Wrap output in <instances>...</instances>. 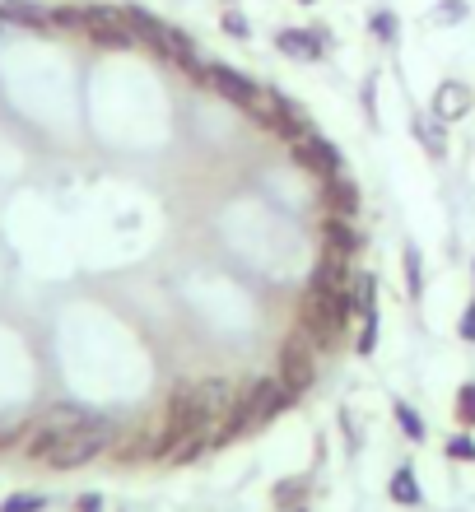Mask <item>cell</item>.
Masks as SVG:
<instances>
[{"label": "cell", "mask_w": 475, "mask_h": 512, "mask_svg": "<svg viewBox=\"0 0 475 512\" xmlns=\"http://www.w3.org/2000/svg\"><path fill=\"white\" fill-rule=\"evenodd\" d=\"M294 159H299V168H308V173L317 177H336L345 163H340V149L331 145V140H322L317 131H303L299 140H294Z\"/></svg>", "instance_id": "8992f818"}, {"label": "cell", "mask_w": 475, "mask_h": 512, "mask_svg": "<svg viewBox=\"0 0 475 512\" xmlns=\"http://www.w3.org/2000/svg\"><path fill=\"white\" fill-rule=\"evenodd\" d=\"M392 503H401V508H420V503H424V489H420V480H415V471H410V466H396V475H392Z\"/></svg>", "instance_id": "2e32d148"}, {"label": "cell", "mask_w": 475, "mask_h": 512, "mask_svg": "<svg viewBox=\"0 0 475 512\" xmlns=\"http://www.w3.org/2000/svg\"><path fill=\"white\" fill-rule=\"evenodd\" d=\"M289 512H308V508H303V503H299V508H289Z\"/></svg>", "instance_id": "d6a6232c"}, {"label": "cell", "mask_w": 475, "mask_h": 512, "mask_svg": "<svg viewBox=\"0 0 475 512\" xmlns=\"http://www.w3.org/2000/svg\"><path fill=\"white\" fill-rule=\"evenodd\" d=\"M89 410L84 405H52L47 415L38 419V438H56V433H70V429H80V424H89Z\"/></svg>", "instance_id": "8fae6325"}, {"label": "cell", "mask_w": 475, "mask_h": 512, "mask_svg": "<svg viewBox=\"0 0 475 512\" xmlns=\"http://www.w3.org/2000/svg\"><path fill=\"white\" fill-rule=\"evenodd\" d=\"M373 345H378V312H373V317H364V331H359V354H373Z\"/></svg>", "instance_id": "4316f807"}, {"label": "cell", "mask_w": 475, "mask_h": 512, "mask_svg": "<svg viewBox=\"0 0 475 512\" xmlns=\"http://www.w3.org/2000/svg\"><path fill=\"white\" fill-rule=\"evenodd\" d=\"M52 19L56 24H66V28H84V10H56Z\"/></svg>", "instance_id": "f546056e"}, {"label": "cell", "mask_w": 475, "mask_h": 512, "mask_svg": "<svg viewBox=\"0 0 475 512\" xmlns=\"http://www.w3.org/2000/svg\"><path fill=\"white\" fill-rule=\"evenodd\" d=\"M443 126L448 122H438V117H415V122H410L415 140L429 149V159H443V154H448V135H443Z\"/></svg>", "instance_id": "9a60e30c"}, {"label": "cell", "mask_w": 475, "mask_h": 512, "mask_svg": "<svg viewBox=\"0 0 475 512\" xmlns=\"http://www.w3.org/2000/svg\"><path fill=\"white\" fill-rule=\"evenodd\" d=\"M396 424H401V433H406V438H415V443H424V433H429V429H424V415L410 401H396Z\"/></svg>", "instance_id": "ffe728a7"}, {"label": "cell", "mask_w": 475, "mask_h": 512, "mask_svg": "<svg viewBox=\"0 0 475 512\" xmlns=\"http://www.w3.org/2000/svg\"><path fill=\"white\" fill-rule=\"evenodd\" d=\"M289 401H294V391L285 387V378H261V382H252V391H243V401H238L233 419L224 424V433H219V443H224V438H238V433L261 429V424L280 415Z\"/></svg>", "instance_id": "7a4b0ae2"}, {"label": "cell", "mask_w": 475, "mask_h": 512, "mask_svg": "<svg viewBox=\"0 0 475 512\" xmlns=\"http://www.w3.org/2000/svg\"><path fill=\"white\" fill-rule=\"evenodd\" d=\"M84 33L103 47H131L136 42V28L126 24V10H108V5L84 10Z\"/></svg>", "instance_id": "5b68a950"}, {"label": "cell", "mask_w": 475, "mask_h": 512, "mask_svg": "<svg viewBox=\"0 0 475 512\" xmlns=\"http://www.w3.org/2000/svg\"><path fill=\"white\" fill-rule=\"evenodd\" d=\"M126 24L136 28V38H145L154 47L159 56H168L173 66H182V70H201V56H196V42L182 33V28H173V24H163V19H154V14H145L140 5H131L126 10Z\"/></svg>", "instance_id": "3957f363"}, {"label": "cell", "mask_w": 475, "mask_h": 512, "mask_svg": "<svg viewBox=\"0 0 475 512\" xmlns=\"http://www.w3.org/2000/svg\"><path fill=\"white\" fill-rule=\"evenodd\" d=\"M275 47L294 61H322V33H303V28H285L275 33Z\"/></svg>", "instance_id": "7c38bea8"}, {"label": "cell", "mask_w": 475, "mask_h": 512, "mask_svg": "<svg viewBox=\"0 0 475 512\" xmlns=\"http://www.w3.org/2000/svg\"><path fill=\"white\" fill-rule=\"evenodd\" d=\"M331 182V191H326V201H331V215H354L359 210V191H354V182H345V177H326Z\"/></svg>", "instance_id": "ac0fdd59"}, {"label": "cell", "mask_w": 475, "mask_h": 512, "mask_svg": "<svg viewBox=\"0 0 475 512\" xmlns=\"http://www.w3.org/2000/svg\"><path fill=\"white\" fill-rule=\"evenodd\" d=\"M42 508H47L42 494H14V499L0 503V512H42Z\"/></svg>", "instance_id": "603a6c76"}, {"label": "cell", "mask_w": 475, "mask_h": 512, "mask_svg": "<svg viewBox=\"0 0 475 512\" xmlns=\"http://www.w3.org/2000/svg\"><path fill=\"white\" fill-rule=\"evenodd\" d=\"M448 457L452 461H475V443L466 438V433H457V438H448Z\"/></svg>", "instance_id": "484cf974"}, {"label": "cell", "mask_w": 475, "mask_h": 512, "mask_svg": "<svg viewBox=\"0 0 475 512\" xmlns=\"http://www.w3.org/2000/svg\"><path fill=\"white\" fill-rule=\"evenodd\" d=\"M350 284H354V275H350V266H345V256L326 252L322 266L313 270V289H326V294H350Z\"/></svg>", "instance_id": "30bf717a"}, {"label": "cell", "mask_w": 475, "mask_h": 512, "mask_svg": "<svg viewBox=\"0 0 475 512\" xmlns=\"http://www.w3.org/2000/svg\"><path fill=\"white\" fill-rule=\"evenodd\" d=\"M322 238H326V252H336V256H345L350 261L354 252H359V233L350 229V215H331L326 219V229H322Z\"/></svg>", "instance_id": "4fadbf2b"}, {"label": "cell", "mask_w": 475, "mask_h": 512, "mask_svg": "<svg viewBox=\"0 0 475 512\" xmlns=\"http://www.w3.org/2000/svg\"><path fill=\"white\" fill-rule=\"evenodd\" d=\"M0 19L24 24V28H47L52 24V10H42V5H33V0H0Z\"/></svg>", "instance_id": "5bb4252c"}, {"label": "cell", "mask_w": 475, "mask_h": 512, "mask_svg": "<svg viewBox=\"0 0 475 512\" xmlns=\"http://www.w3.org/2000/svg\"><path fill=\"white\" fill-rule=\"evenodd\" d=\"M368 28H373V38L396 42V14H392V10H378L373 19H368Z\"/></svg>", "instance_id": "cb8c5ba5"}, {"label": "cell", "mask_w": 475, "mask_h": 512, "mask_svg": "<svg viewBox=\"0 0 475 512\" xmlns=\"http://www.w3.org/2000/svg\"><path fill=\"white\" fill-rule=\"evenodd\" d=\"M475 108V94H471V84L462 80H443L434 89V117L438 122H462L466 112Z\"/></svg>", "instance_id": "9c48e42d"}, {"label": "cell", "mask_w": 475, "mask_h": 512, "mask_svg": "<svg viewBox=\"0 0 475 512\" xmlns=\"http://www.w3.org/2000/svg\"><path fill=\"white\" fill-rule=\"evenodd\" d=\"M457 331H462V340H471V345H475V303H466L462 326H457Z\"/></svg>", "instance_id": "f1b7e54d"}, {"label": "cell", "mask_w": 475, "mask_h": 512, "mask_svg": "<svg viewBox=\"0 0 475 512\" xmlns=\"http://www.w3.org/2000/svg\"><path fill=\"white\" fill-rule=\"evenodd\" d=\"M350 294H326V289H308L303 294V336L313 345H331L350 322Z\"/></svg>", "instance_id": "277c9868"}, {"label": "cell", "mask_w": 475, "mask_h": 512, "mask_svg": "<svg viewBox=\"0 0 475 512\" xmlns=\"http://www.w3.org/2000/svg\"><path fill=\"white\" fill-rule=\"evenodd\" d=\"M466 14H471V5H466V0H438L434 5V14H429V19H434V24H462Z\"/></svg>", "instance_id": "44dd1931"}, {"label": "cell", "mask_w": 475, "mask_h": 512, "mask_svg": "<svg viewBox=\"0 0 475 512\" xmlns=\"http://www.w3.org/2000/svg\"><path fill=\"white\" fill-rule=\"evenodd\" d=\"M350 303L359 317H373V312H378V275H354Z\"/></svg>", "instance_id": "e0dca14e"}, {"label": "cell", "mask_w": 475, "mask_h": 512, "mask_svg": "<svg viewBox=\"0 0 475 512\" xmlns=\"http://www.w3.org/2000/svg\"><path fill=\"white\" fill-rule=\"evenodd\" d=\"M299 494H308V485H303V480H285V485H275V503H280V508H299Z\"/></svg>", "instance_id": "d4e9b609"}, {"label": "cell", "mask_w": 475, "mask_h": 512, "mask_svg": "<svg viewBox=\"0 0 475 512\" xmlns=\"http://www.w3.org/2000/svg\"><path fill=\"white\" fill-rule=\"evenodd\" d=\"M224 28H229L233 38H247V33H252V28H247V19L238 10H224Z\"/></svg>", "instance_id": "83f0119b"}, {"label": "cell", "mask_w": 475, "mask_h": 512, "mask_svg": "<svg viewBox=\"0 0 475 512\" xmlns=\"http://www.w3.org/2000/svg\"><path fill=\"white\" fill-rule=\"evenodd\" d=\"M280 378H285V387L299 396V391H308L313 387V378H317V364H313V345L308 340H289L285 345V354H280Z\"/></svg>", "instance_id": "52a82bcc"}, {"label": "cell", "mask_w": 475, "mask_h": 512, "mask_svg": "<svg viewBox=\"0 0 475 512\" xmlns=\"http://www.w3.org/2000/svg\"><path fill=\"white\" fill-rule=\"evenodd\" d=\"M19 433H24V429H10V424H0V447H10Z\"/></svg>", "instance_id": "1f68e13d"}, {"label": "cell", "mask_w": 475, "mask_h": 512, "mask_svg": "<svg viewBox=\"0 0 475 512\" xmlns=\"http://www.w3.org/2000/svg\"><path fill=\"white\" fill-rule=\"evenodd\" d=\"M112 433L117 429H112L108 419H89V424H80V429L56 433V438H33L28 452H33L42 466H52V471H75V466L94 461L98 452L112 443Z\"/></svg>", "instance_id": "6da1fadb"}, {"label": "cell", "mask_w": 475, "mask_h": 512, "mask_svg": "<svg viewBox=\"0 0 475 512\" xmlns=\"http://www.w3.org/2000/svg\"><path fill=\"white\" fill-rule=\"evenodd\" d=\"M201 80L210 84L219 98L238 103V108H247V103H252V94H257V84L247 80V75H238V70H229V66H201Z\"/></svg>", "instance_id": "ba28073f"}, {"label": "cell", "mask_w": 475, "mask_h": 512, "mask_svg": "<svg viewBox=\"0 0 475 512\" xmlns=\"http://www.w3.org/2000/svg\"><path fill=\"white\" fill-rule=\"evenodd\" d=\"M401 266H406V294L420 298V294H424V261H420V247H406V252H401Z\"/></svg>", "instance_id": "d6986e66"}, {"label": "cell", "mask_w": 475, "mask_h": 512, "mask_svg": "<svg viewBox=\"0 0 475 512\" xmlns=\"http://www.w3.org/2000/svg\"><path fill=\"white\" fill-rule=\"evenodd\" d=\"M457 424L475 429V382H466V387L457 391Z\"/></svg>", "instance_id": "7402d4cb"}, {"label": "cell", "mask_w": 475, "mask_h": 512, "mask_svg": "<svg viewBox=\"0 0 475 512\" xmlns=\"http://www.w3.org/2000/svg\"><path fill=\"white\" fill-rule=\"evenodd\" d=\"M75 512H103V503H98V494H84V499L75 503Z\"/></svg>", "instance_id": "4dcf8cb0"}]
</instances>
